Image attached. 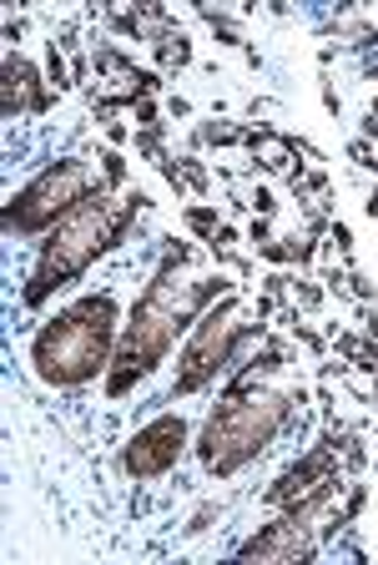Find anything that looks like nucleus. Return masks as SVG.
I'll return each mask as SVG.
<instances>
[{
  "label": "nucleus",
  "instance_id": "obj_12",
  "mask_svg": "<svg viewBox=\"0 0 378 565\" xmlns=\"http://www.w3.org/2000/svg\"><path fill=\"white\" fill-rule=\"evenodd\" d=\"M328 35H338V46H374V41H378V25H368V21H338V25H328Z\"/></svg>",
  "mask_w": 378,
  "mask_h": 565
},
{
  "label": "nucleus",
  "instance_id": "obj_18",
  "mask_svg": "<svg viewBox=\"0 0 378 565\" xmlns=\"http://www.w3.org/2000/svg\"><path fill=\"white\" fill-rule=\"evenodd\" d=\"M101 167H107V182H121V177H127V157L121 152H107L101 157Z\"/></svg>",
  "mask_w": 378,
  "mask_h": 565
},
{
  "label": "nucleus",
  "instance_id": "obj_21",
  "mask_svg": "<svg viewBox=\"0 0 378 565\" xmlns=\"http://www.w3.org/2000/svg\"><path fill=\"white\" fill-rule=\"evenodd\" d=\"M364 212H368V217H378V188H374V198L364 202Z\"/></svg>",
  "mask_w": 378,
  "mask_h": 565
},
{
  "label": "nucleus",
  "instance_id": "obj_10",
  "mask_svg": "<svg viewBox=\"0 0 378 565\" xmlns=\"http://www.w3.org/2000/svg\"><path fill=\"white\" fill-rule=\"evenodd\" d=\"M46 106H51V92H46V82H41V71L31 66L21 51H11V56H6V96H0V117L15 121L21 111H46Z\"/></svg>",
  "mask_w": 378,
  "mask_h": 565
},
{
  "label": "nucleus",
  "instance_id": "obj_15",
  "mask_svg": "<svg viewBox=\"0 0 378 565\" xmlns=\"http://www.w3.org/2000/svg\"><path fill=\"white\" fill-rule=\"evenodd\" d=\"M343 294H354L358 303H374V298H378V288L364 278V273H343Z\"/></svg>",
  "mask_w": 378,
  "mask_h": 565
},
{
  "label": "nucleus",
  "instance_id": "obj_13",
  "mask_svg": "<svg viewBox=\"0 0 378 565\" xmlns=\"http://www.w3.org/2000/svg\"><path fill=\"white\" fill-rule=\"evenodd\" d=\"M202 141H213V147H237V141H248L252 131L248 127H233V121H207V127L197 131Z\"/></svg>",
  "mask_w": 378,
  "mask_h": 565
},
{
  "label": "nucleus",
  "instance_id": "obj_7",
  "mask_svg": "<svg viewBox=\"0 0 378 565\" xmlns=\"http://www.w3.org/2000/svg\"><path fill=\"white\" fill-rule=\"evenodd\" d=\"M187 435L192 429H187L182 414H156L152 424H142V429L127 439V449H121V470H127L131 480H162V475L182 459Z\"/></svg>",
  "mask_w": 378,
  "mask_h": 565
},
{
  "label": "nucleus",
  "instance_id": "obj_3",
  "mask_svg": "<svg viewBox=\"0 0 378 565\" xmlns=\"http://www.w3.org/2000/svg\"><path fill=\"white\" fill-rule=\"evenodd\" d=\"M117 298L86 294L72 308H61L31 339V369L51 388H82L96 374H107L117 359Z\"/></svg>",
  "mask_w": 378,
  "mask_h": 565
},
{
  "label": "nucleus",
  "instance_id": "obj_11",
  "mask_svg": "<svg viewBox=\"0 0 378 565\" xmlns=\"http://www.w3.org/2000/svg\"><path fill=\"white\" fill-rule=\"evenodd\" d=\"M338 353L364 374H378V339L368 333H338Z\"/></svg>",
  "mask_w": 378,
  "mask_h": 565
},
{
  "label": "nucleus",
  "instance_id": "obj_4",
  "mask_svg": "<svg viewBox=\"0 0 378 565\" xmlns=\"http://www.w3.org/2000/svg\"><path fill=\"white\" fill-rule=\"evenodd\" d=\"M303 404V388L283 394V388H227V399L207 414L197 439V459L213 480H233L237 470H248L252 459L283 435V424Z\"/></svg>",
  "mask_w": 378,
  "mask_h": 565
},
{
  "label": "nucleus",
  "instance_id": "obj_17",
  "mask_svg": "<svg viewBox=\"0 0 378 565\" xmlns=\"http://www.w3.org/2000/svg\"><path fill=\"white\" fill-rule=\"evenodd\" d=\"M328 237H333V243H338V253H343V258H354V233H348V227H343V223H333V227H328Z\"/></svg>",
  "mask_w": 378,
  "mask_h": 565
},
{
  "label": "nucleus",
  "instance_id": "obj_19",
  "mask_svg": "<svg viewBox=\"0 0 378 565\" xmlns=\"http://www.w3.org/2000/svg\"><path fill=\"white\" fill-rule=\"evenodd\" d=\"M298 303H307V308H318L323 303V288H318V282H298Z\"/></svg>",
  "mask_w": 378,
  "mask_h": 565
},
{
  "label": "nucleus",
  "instance_id": "obj_8",
  "mask_svg": "<svg viewBox=\"0 0 378 565\" xmlns=\"http://www.w3.org/2000/svg\"><path fill=\"white\" fill-rule=\"evenodd\" d=\"M318 551V535L313 525H293V520H272L268 530H258L252 541L237 545V561H258V565H278V561H307Z\"/></svg>",
  "mask_w": 378,
  "mask_h": 565
},
{
  "label": "nucleus",
  "instance_id": "obj_20",
  "mask_svg": "<svg viewBox=\"0 0 378 565\" xmlns=\"http://www.w3.org/2000/svg\"><path fill=\"white\" fill-rule=\"evenodd\" d=\"M298 343H307V349H313V353H323V339H318V333H313V329H307V323H298Z\"/></svg>",
  "mask_w": 378,
  "mask_h": 565
},
{
  "label": "nucleus",
  "instance_id": "obj_14",
  "mask_svg": "<svg viewBox=\"0 0 378 565\" xmlns=\"http://www.w3.org/2000/svg\"><path fill=\"white\" fill-rule=\"evenodd\" d=\"M187 227H197V233H207V243H217V233H223L227 223H217L213 207H187Z\"/></svg>",
  "mask_w": 378,
  "mask_h": 565
},
{
  "label": "nucleus",
  "instance_id": "obj_16",
  "mask_svg": "<svg viewBox=\"0 0 378 565\" xmlns=\"http://www.w3.org/2000/svg\"><path fill=\"white\" fill-rule=\"evenodd\" d=\"M177 172H182V182H187L192 192H207V172H202V162H197V157H182V162H177Z\"/></svg>",
  "mask_w": 378,
  "mask_h": 565
},
{
  "label": "nucleus",
  "instance_id": "obj_9",
  "mask_svg": "<svg viewBox=\"0 0 378 565\" xmlns=\"http://www.w3.org/2000/svg\"><path fill=\"white\" fill-rule=\"evenodd\" d=\"M328 475H338V439H323L318 449H307L303 459H298L293 470L278 475V484H272L262 500L268 505H288V500H298V494H307L318 480H328Z\"/></svg>",
  "mask_w": 378,
  "mask_h": 565
},
{
  "label": "nucleus",
  "instance_id": "obj_5",
  "mask_svg": "<svg viewBox=\"0 0 378 565\" xmlns=\"http://www.w3.org/2000/svg\"><path fill=\"white\" fill-rule=\"evenodd\" d=\"M252 333H262V318L248 323V318H242V298L237 294L217 298V303L197 318L187 349L177 353V384H172V399H192V394H202V388L233 364L237 349H242Z\"/></svg>",
  "mask_w": 378,
  "mask_h": 565
},
{
  "label": "nucleus",
  "instance_id": "obj_6",
  "mask_svg": "<svg viewBox=\"0 0 378 565\" xmlns=\"http://www.w3.org/2000/svg\"><path fill=\"white\" fill-rule=\"evenodd\" d=\"M91 167L82 162V157H61V162L41 167L31 182H25L21 192H11L6 198V212H0V223H6V233L15 237H36V233H51V227L66 217V212L76 207V202L91 198Z\"/></svg>",
  "mask_w": 378,
  "mask_h": 565
},
{
  "label": "nucleus",
  "instance_id": "obj_1",
  "mask_svg": "<svg viewBox=\"0 0 378 565\" xmlns=\"http://www.w3.org/2000/svg\"><path fill=\"white\" fill-rule=\"evenodd\" d=\"M192 258V247H166L162 268L152 273V282L142 288V298L131 303L127 329L117 339V359L107 369V394L121 399L131 384H142L147 374L172 359L177 339L187 329H197V318L233 294L227 278H182V263Z\"/></svg>",
  "mask_w": 378,
  "mask_h": 565
},
{
  "label": "nucleus",
  "instance_id": "obj_2",
  "mask_svg": "<svg viewBox=\"0 0 378 565\" xmlns=\"http://www.w3.org/2000/svg\"><path fill=\"white\" fill-rule=\"evenodd\" d=\"M142 212H147V192H127L121 202L111 192H91L86 202H76L46 233V243L36 247V268H31V282L21 294L25 308H41L61 288H72L96 258H107L111 247L127 243V233L137 227Z\"/></svg>",
  "mask_w": 378,
  "mask_h": 565
}]
</instances>
